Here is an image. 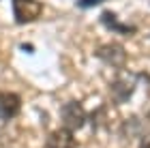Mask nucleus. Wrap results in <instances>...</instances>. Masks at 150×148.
Listing matches in <instances>:
<instances>
[{"instance_id":"3","label":"nucleus","mask_w":150,"mask_h":148,"mask_svg":"<svg viewBox=\"0 0 150 148\" xmlns=\"http://www.w3.org/2000/svg\"><path fill=\"white\" fill-rule=\"evenodd\" d=\"M62 123L67 129H79V127H84L86 123V110L84 105L79 103V101H69V103H64L62 107Z\"/></svg>"},{"instance_id":"7","label":"nucleus","mask_w":150,"mask_h":148,"mask_svg":"<svg viewBox=\"0 0 150 148\" xmlns=\"http://www.w3.org/2000/svg\"><path fill=\"white\" fill-rule=\"evenodd\" d=\"M101 22H103L110 30L120 32V35H133V32H135L133 26H127V24L118 22V19H116V15H114L112 11H103V15H101Z\"/></svg>"},{"instance_id":"5","label":"nucleus","mask_w":150,"mask_h":148,"mask_svg":"<svg viewBox=\"0 0 150 148\" xmlns=\"http://www.w3.org/2000/svg\"><path fill=\"white\" fill-rule=\"evenodd\" d=\"M19 107H22V99L15 92H0V118H15L19 114Z\"/></svg>"},{"instance_id":"10","label":"nucleus","mask_w":150,"mask_h":148,"mask_svg":"<svg viewBox=\"0 0 150 148\" xmlns=\"http://www.w3.org/2000/svg\"><path fill=\"white\" fill-rule=\"evenodd\" d=\"M148 120H150V112H148Z\"/></svg>"},{"instance_id":"8","label":"nucleus","mask_w":150,"mask_h":148,"mask_svg":"<svg viewBox=\"0 0 150 148\" xmlns=\"http://www.w3.org/2000/svg\"><path fill=\"white\" fill-rule=\"evenodd\" d=\"M103 0H77V6H81V9H88V6H97L101 4Z\"/></svg>"},{"instance_id":"1","label":"nucleus","mask_w":150,"mask_h":148,"mask_svg":"<svg viewBox=\"0 0 150 148\" xmlns=\"http://www.w3.org/2000/svg\"><path fill=\"white\" fill-rule=\"evenodd\" d=\"M135 88H137V75L135 73H129V71H120L118 75L114 77V82H112V99H114V103H127L129 99L133 97V92Z\"/></svg>"},{"instance_id":"2","label":"nucleus","mask_w":150,"mask_h":148,"mask_svg":"<svg viewBox=\"0 0 150 148\" xmlns=\"http://www.w3.org/2000/svg\"><path fill=\"white\" fill-rule=\"evenodd\" d=\"M13 15H15L17 24H28L35 22V19L41 15V2L39 0H13Z\"/></svg>"},{"instance_id":"6","label":"nucleus","mask_w":150,"mask_h":148,"mask_svg":"<svg viewBox=\"0 0 150 148\" xmlns=\"http://www.w3.org/2000/svg\"><path fill=\"white\" fill-rule=\"evenodd\" d=\"M45 148H75V137H73V131L62 127V129H56L47 137Z\"/></svg>"},{"instance_id":"4","label":"nucleus","mask_w":150,"mask_h":148,"mask_svg":"<svg viewBox=\"0 0 150 148\" xmlns=\"http://www.w3.org/2000/svg\"><path fill=\"white\" fill-rule=\"evenodd\" d=\"M97 56L103 60V62L112 64V67H125V62H127V52L118 43H107L103 47H99Z\"/></svg>"},{"instance_id":"9","label":"nucleus","mask_w":150,"mask_h":148,"mask_svg":"<svg viewBox=\"0 0 150 148\" xmlns=\"http://www.w3.org/2000/svg\"><path fill=\"white\" fill-rule=\"evenodd\" d=\"M139 148H150V133H146V135L142 137V144H139Z\"/></svg>"}]
</instances>
